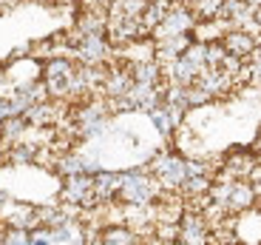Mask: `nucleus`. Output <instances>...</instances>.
<instances>
[{
    "instance_id": "1",
    "label": "nucleus",
    "mask_w": 261,
    "mask_h": 245,
    "mask_svg": "<svg viewBox=\"0 0 261 245\" xmlns=\"http://www.w3.org/2000/svg\"><path fill=\"white\" fill-rule=\"evenodd\" d=\"M159 183L156 177H150L148 171H134V174H122L117 197L125 199L128 206H148L159 197Z\"/></svg>"
},
{
    "instance_id": "2",
    "label": "nucleus",
    "mask_w": 261,
    "mask_h": 245,
    "mask_svg": "<svg viewBox=\"0 0 261 245\" xmlns=\"http://www.w3.org/2000/svg\"><path fill=\"white\" fill-rule=\"evenodd\" d=\"M150 174L156 177L162 188H179L188 177V160L176 157V154H159L150 166Z\"/></svg>"
},
{
    "instance_id": "3",
    "label": "nucleus",
    "mask_w": 261,
    "mask_h": 245,
    "mask_svg": "<svg viewBox=\"0 0 261 245\" xmlns=\"http://www.w3.org/2000/svg\"><path fill=\"white\" fill-rule=\"evenodd\" d=\"M193 26H196V14L190 12L188 6H176V3H173V6L168 9V14L162 17V23H159L150 34H153V40L170 37V34H190Z\"/></svg>"
},
{
    "instance_id": "4",
    "label": "nucleus",
    "mask_w": 261,
    "mask_h": 245,
    "mask_svg": "<svg viewBox=\"0 0 261 245\" xmlns=\"http://www.w3.org/2000/svg\"><path fill=\"white\" fill-rule=\"evenodd\" d=\"M233 234L236 242L242 245H261V208H244L233 219Z\"/></svg>"
},
{
    "instance_id": "5",
    "label": "nucleus",
    "mask_w": 261,
    "mask_h": 245,
    "mask_svg": "<svg viewBox=\"0 0 261 245\" xmlns=\"http://www.w3.org/2000/svg\"><path fill=\"white\" fill-rule=\"evenodd\" d=\"M108 54H111V49H108L105 34H88V37H80L77 46H74V57H77L83 66H99Z\"/></svg>"
},
{
    "instance_id": "6",
    "label": "nucleus",
    "mask_w": 261,
    "mask_h": 245,
    "mask_svg": "<svg viewBox=\"0 0 261 245\" xmlns=\"http://www.w3.org/2000/svg\"><path fill=\"white\" fill-rule=\"evenodd\" d=\"M63 199L71 206H88L94 197V177H88L85 171L80 174H68L65 177V188H63Z\"/></svg>"
},
{
    "instance_id": "7",
    "label": "nucleus",
    "mask_w": 261,
    "mask_h": 245,
    "mask_svg": "<svg viewBox=\"0 0 261 245\" xmlns=\"http://www.w3.org/2000/svg\"><path fill=\"white\" fill-rule=\"evenodd\" d=\"M222 46L227 54H233V57L239 60H250L255 52V37L250 32H244V29H227L222 37Z\"/></svg>"
},
{
    "instance_id": "8",
    "label": "nucleus",
    "mask_w": 261,
    "mask_h": 245,
    "mask_svg": "<svg viewBox=\"0 0 261 245\" xmlns=\"http://www.w3.org/2000/svg\"><path fill=\"white\" fill-rule=\"evenodd\" d=\"M179 239L185 245H207V226L202 214H182L179 219Z\"/></svg>"
},
{
    "instance_id": "9",
    "label": "nucleus",
    "mask_w": 261,
    "mask_h": 245,
    "mask_svg": "<svg viewBox=\"0 0 261 245\" xmlns=\"http://www.w3.org/2000/svg\"><path fill=\"white\" fill-rule=\"evenodd\" d=\"M190 34H170V37H159L156 40V63H170V60L182 57V52L188 49L190 43Z\"/></svg>"
},
{
    "instance_id": "10",
    "label": "nucleus",
    "mask_w": 261,
    "mask_h": 245,
    "mask_svg": "<svg viewBox=\"0 0 261 245\" xmlns=\"http://www.w3.org/2000/svg\"><path fill=\"white\" fill-rule=\"evenodd\" d=\"M122 57L128 60V63H148V60H156V43L142 40V37L130 40V43H125Z\"/></svg>"
},
{
    "instance_id": "11",
    "label": "nucleus",
    "mask_w": 261,
    "mask_h": 245,
    "mask_svg": "<svg viewBox=\"0 0 261 245\" xmlns=\"http://www.w3.org/2000/svg\"><path fill=\"white\" fill-rule=\"evenodd\" d=\"M170 6H173V0H148V3H145V9H142V14H139L145 32H148V34L153 32V29L162 23V17L168 14Z\"/></svg>"
},
{
    "instance_id": "12",
    "label": "nucleus",
    "mask_w": 261,
    "mask_h": 245,
    "mask_svg": "<svg viewBox=\"0 0 261 245\" xmlns=\"http://www.w3.org/2000/svg\"><path fill=\"white\" fill-rule=\"evenodd\" d=\"M255 194L258 191L250 183H233V191H230L224 208H230V211H244V208H250L255 203Z\"/></svg>"
},
{
    "instance_id": "13",
    "label": "nucleus",
    "mask_w": 261,
    "mask_h": 245,
    "mask_svg": "<svg viewBox=\"0 0 261 245\" xmlns=\"http://www.w3.org/2000/svg\"><path fill=\"white\" fill-rule=\"evenodd\" d=\"M99 245H139V237L137 231H130V228H105L102 234H99Z\"/></svg>"
},
{
    "instance_id": "14",
    "label": "nucleus",
    "mask_w": 261,
    "mask_h": 245,
    "mask_svg": "<svg viewBox=\"0 0 261 245\" xmlns=\"http://www.w3.org/2000/svg\"><path fill=\"white\" fill-rule=\"evenodd\" d=\"M17 6V0H0V9H12Z\"/></svg>"
},
{
    "instance_id": "15",
    "label": "nucleus",
    "mask_w": 261,
    "mask_h": 245,
    "mask_svg": "<svg viewBox=\"0 0 261 245\" xmlns=\"http://www.w3.org/2000/svg\"><path fill=\"white\" fill-rule=\"evenodd\" d=\"M34 3H57V0H34Z\"/></svg>"
},
{
    "instance_id": "16",
    "label": "nucleus",
    "mask_w": 261,
    "mask_h": 245,
    "mask_svg": "<svg viewBox=\"0 0 261 245\" xmlns=\"http://www.w3.org/2000/svg\"><path fill=\"white\" fill-rule=\"evenodd\" d=\"M210 245H224V242H222V239H213V242H210Z\"/></svg>"
},
{
    "instance_id": "17",
    "label": "nucleus",
    "mask_w": 261,
    "mask_h": 245,
    "mask_svg": "<svg viewBox=\"0 0 261 245\" xmlns=\"http://www.w3.org/2000/svg\"><path fill=\"white\" fill-rule=\"evenodd\" d=\"M108 3H114V0H108Z\"/></svg>"
}]
</instances>
